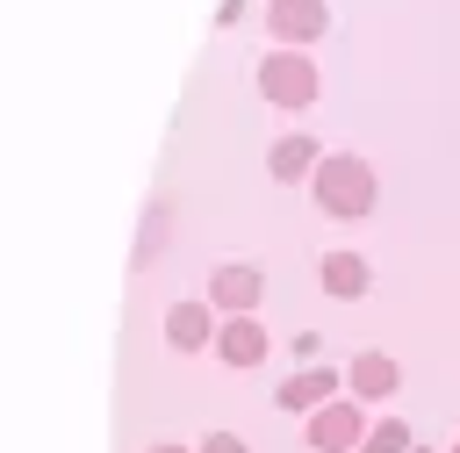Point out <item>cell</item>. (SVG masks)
Listing matches in <instances>:
<instances>
[{"instance_id":"cell-11","label":"cell","mask_w":460,"mask_h":453,"mask_svg":"<svg viewBox=\"0 0 460 453\" xmlns=\"http://www.w3.org/2000/svg\"><path fill=\"white\" fill-rule=\"evenodd\" d=\"M316 280H323V295H338V302H352V295H367V259L359 252H323L316 259Z\"/></svg>"},{"instance_id":"cell-13","label":"cell","mask_w":460,"mask_h":453,"mask_svg":"<svg viewBox=\"0 0 460 453\" xmlns=\"http://www.w3.org/2000/svg\"><path fill=\"white\" fill-rule=\"evenodd\" d=\"M194 453H244V439H237V431H208Z\"/></svg>"},{"instance_id":"cell-9","label":"cell","mask_w":460,"mask_h":453,"mask_svg":"<svg viewBox=\"0 0 460 453\" xmlns=\"http://www.w3.org/2000/svg\"><path fill=\"white\" fill-rule=\"evenodd\" d=\"M331 395H338V367H302V374H288V381H280V395H273V403L309 417V410H323Z\"/></svg>"},{"instance_id":"cell-12","label":"cell","mask_w":460,"mask_h":453,"mask_svg":"<svg viewBox=\"0 0 460 453\" xmlns=\"http://www.w3.org/2000/svg\"><path fill=\"white\" fill-rule=\"evenodd\" d=\"M417 439H410V424L402 417H374L367 424V439H359V453H410Z\"/></svg>"},{"instance_id":"cell-5","label":"cell","mask_w":460,"mask_h":453,"mask_svg":"<svg viewBox=\"0 0 460 453\" xmlns=\"http://www.w3.org/2000/svg\"><path fill=\"white\" fill-rule=\"evenodd\" d=\"M266 29L280 50H295V43H316L331 29V7L323 0H266Z\"/></svg>"},{"instance_id":"cell-3","label":"cell","mask_w":460,"mask_h":453,"mask_svg":"<svg viewBox=\"0 0 460 453\" xmlns=\"http://www.w3.org/2000/svg\"><path fill=\"white\" fill-rule=\"evenodd\" d=\"M367 410H359V395H331L323 410H309V453H359V439H367Z\"/></svg>"},{"instance_id":"cell-4","label":"cell","mask_w":460,"mask_h":453,"mask_svg":"<svg viewBox=\"0 0 460 453\" xmlns=\"http://www.w3.org/2000/svg\"><path fill=\"white\" fill-rule=\"evenodd\" d=\"M259 295H266V273H259L252 259H223V266L208 273V309H223V316H252Z\"/></svg>"},{"instance_id":"cell-15","label":"cell","mask_w":460,"mask_h":453,"mask_svg":"<svg viewBox=\"0 0 460 453\" xmlns=\"http://www.w3.org/2000/svg\"><path fill=\"white\" fill-rule=\"evenodd\" d=\"M144 453H187V446H144Z\"/></svg>"},{"instance_id":"cell-1","label":"cell","mask_w":460,"mask_h":453,"mask_svg":"<svg viewBox=\"0 0 460 453\" xmlns=\"http://www.w3.org/2000/svg\"><path fill=\"white\" fill-rule=\"evenodd\" d=\"M309 194H316V209H323V216L352 223V216H367V209H374V165H367V158H352V151H323V165L309 173Z\"/></svg>"},{"instance_id":"cell-2","label":"cell","mask_w":460,"mask_h":453,"mask_svg":"<svg viewBox=\"0 0 460 453\" xmlns=\"http://www.w3.org/2000/svg\"><path fill=\"white\" fill-rule=\"evenodd\" d=\"M259 93H266L273 108H309V101H316V65H309L302 50H280V43H273V50L259 58Z\"/></svg>"},{"instance_id":"cell-7","label":"cell","mask_w":460,"mask_h":453,"mask_svg":"<svg viewBox=\"0 0 460 453\" xmlns=\"http://www.w3.org/2000/svg\"><path fill=\"white\" fill-rule=\"evenodd\" d=\"M345 381H352V395L359 403H381V395H395L402 388V367H395V352H352V367H345Z\"/></svg>"},{"instance_id":"cell-16","label":"cell","mask_w":460,"mask_h":453,"mask_svg":"<svg viewBox=\"0 0 460 453\" xmlns=\"http://www.w3.org/2000/svg\"><path fill=\"white\" fill-rule=\"evenodd\" d=\"M410 453H431V446H410Z\"/></svg>"},{"instance_id":"cell-6","label":"cell","mask_w":460,"mask_h":453,"mask_svg":"<svg viewBox=\"0 0 460 453\" xmlns=\"http://www.w3.org/2000/svg\"><path fill=\"white\" fill-rule=\"evenodd\" d=\"M266 345H273V338H266L259 316H223V324H216V352H223V367H259Z\"/></svg>"},{"instance_id":"cell-17","label":"cell","mask_w":460,"mask_h":453,"mask_svg":"<svg viewBox=\"0 0 460 453\" xmlns=\"http://www.w3.org/2000/svg\"><path fill=\"white\" fill-rule=\"evenodd\" d=\"M453 453H460V446H453Z\"/></svg>"},{"instance_id":"cell-14","label":"cell","mask_w":460,"mask_h":453,"mask_svg":"<svg viewBox=\"0 0 460 453\" xmlns=\"http://www.w3.org/2000/svg\"><path fill=\"white\" fill-rule=\"evenodd\" d=\"M237 14H244V0H223V7H216V22H223V29H230Z\"/></svg>"},{"instance_id":"cell-8","label":"cell","mask_w":460,"mask_h":453,"mask_svg":"<svg viewBox=\"0 0 460 453\" xmlns=\"http://www.w3.org/2000/svg\"><path fill=\"white\" fill-rule=\"evenodd\" d=\"M165 345H172V352L216 345V309H208V302H172V309H165Z\"/></svg>"},{"instance_id":"cell-10","label":"cell","mask_w":460,"mask_h":453,"mask_svg":"<svg viewBox=\"0 0 460 453\" xmlns=\"http://www.w3.org/2000/svg\"><path fill=\"white\" fill-rule=\"evenodd\" d=\"M316 165H323V144H316L309 129H295V137H280V144L266 151V173H273V180H309Z\"/></svg>"}]
</instances>
